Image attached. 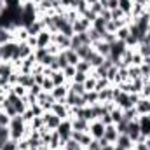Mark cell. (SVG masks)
<instances>
[{"mask_svg":"<svg viewBox=\"0 0 150 150\" xmlns=\"http://www.w3.org/2000/svg\"><path fill=\"white\" fill-rule=\"evenodd\" d=\"M145 145L150 149V136H149V138H145Z\"/></svg>","mask_w":150,"mask_h":150,"instance_id":"680465c9","label":"cell"},{"mask_svg":"<svg viewBox=\"0 0 150 150\" xmlns=\"http://www.w3.org/2000/svg\"><path fill=\"white\" fill-rule=\"evenodd\" d=\"M129 26H122V28H119L117 32H115V35H117V40H122V42H126V38L129 37Z\"/></svg>","mask_w":150,"mask_h":150,"instance_id":"8d00e7d4","label":"cell"},{"mask_svg":"<svg viewBox=\"0 0 150 150\" xmlns=\"http://www.w3.org/2000/svg\"><path fill=\"white\" fill-rule=\"evenodd\" d=\"M138 126H140V133L143 138L150 136V115H138Z\"/></svg>","mask_w":150,"mask_h":150,"instance_id":"8fae6325","label":"cell"},{"mask_svg":"<svg viewBox=\"0 0 150 150\" xmlns=\"http://www.w3.org/2000/svg\"><path fill=\"white\" fill-rule=\"evenodd\" d=\"M4 2H5V0H4Z\"/></svg>","mask_w":150,"mask_h":150,"instance_id":"03108f58","label":"cell"},{"mask_svg":"<svg viewBox=\"0 0 150 150\" xmlns=\"http://www.w3.org/2000/svg\"><path fill=\"white\" fill-rule=\"evenodd\" d=\"M84 87H86V91H94V87H96V79H94L91 74H89V77H87V80L84 82Z\"/></svg>","mask_w":150,"mask_h":150,"instance_id":"60d3db41","label":"cell"},{"mask_svg":"<svg viewBox=\"0 0 150 150\" xmlns=\"http://www.w3.org/2000/svg\"><path fill=\"white\" fill-rule=\"evenodd\" d=\"M30 54H33V49L26 42H18V59H26Z\"/></svg>","mask_w":150,"mask_h":150,"instance_id":"d6986e66","label":"cell"},{"mask_svg":"<svg viewBox=\"0 0 150 150\" xmlns=\"http://www.w3.org/2000/svg\"><path fill=\"white\" fill-rule=\"evenodd\" d=\"M0 150H18V142L12 140V138H9V140L2 145V149Z\"/></svg>","mask_w":150,"mask_h":150,"instance_id":"b9f144b4","label":"cell"},{"mask_svg":"<svg viewBox=\"0 0 150 150\" xmlns=\"http://www.w3.org/2000/svg\"><path fill=\"white\" fill-rule=\"evenodd\" d=\"M113 150H124V149H120V147H117V145H115V149Z\"/></svg>","mask_w":150,"mask_h":150,"instance_id":"94428289","label":"cell"},{"mask_svg":"<svg viewBox=\"0 0 150 150\" xmlns=\"http://www.w3.org/2000/svg\"><path fill=\"white\" fill-rule=\"evenodd\" d=\"M84 100L87 105H94V103H100V98H98V91H86L84 94Z\"/></svg>","mask_w":150,"mask_h":150,"instance_id":"83f0119b","label":"cell"},{"mask_svg":"<svg viewBox=\"0 0 150 150\" xmlns=\"http://www.w3.org/2000/svg\"><path fill=\"white\" fill-rule=\"evenodd\" d=\"M134 110L138 115H150V98H142L138 100V103L134 105Z\"/></svg>","mask_w":150,"mask_h":150,"instance_id":"4fadbf2b","label":"cell"},{"mask_svg":"<svg viewBox=\"0 0 150 150\" xmlns=\"http://www.w3.org/2000/svg\"><path fill=\"white\" fill-rule=\"evenodd\" d=\"M72 129L74 131H84V133H89V120L82 119V117H72Z\"/></svg>","mask_w":150,"mask_h":150,"instance_id":"7c38bea8","label":"cell"},{"mask_svg":"<svg viewBox=\"0 0 150 150\" xmlns=\"http://www.w3.org/2000/svg\"><path fill=\"white\" fill-rule=\"evenodd\" d=\"M87 150H101V143H100V140H94V138H93V142L87 145Z\"/></svg>","mask_w":150,"mask_h":150,"instance_id":"f5cc1de1","label":"cell"},{"mask_svg":"<svg viewBox=\"0 0 150 150\" xmlns=\"http://www.w3.org/2000/svg\"><path fill=\"white\" fill-rule=\"evenodd\" d=\"M65 56H67V59H68V65H72V67H75V65L80 61L77 51H74V49H67V51H65Z\"/></svg>","mask_w":150,"mask_h":150,"instance_id":"4316f807","label":"cell"},{"mask_svg":"<svg viewBox=\"0 0 150 150\" xmlns=\"http://www.w3.org/2000/svg\"><path fill=\"white\" fill-rule=\"evenodd\" d=\"M119 9L126 14L131 16V9H133V0H119Z\"/></svg>","mask_w":150,"mask_h":150,"instance_id":"4dcf8cb0","label":"cell"},{"mask_svg":"<svg viewBox=\"0 0 150 150\" xmlns=\"http://www.w3.org/2000/svg\"><path fill=\"white\" fill-rule=\"evenodd\" d=\"M87 77H89V74H82V72H77L72 82H77V84H84V82L87 80Z\"/></svg>","mask_w":150,"mask_h":150,"instance_id":"bcb514c9","label":"cell"},{"mask_svg":"<svg viewBox=\"0 0 150 150\" xmlns=\"http://www.w3.org/2000/svg\"><path fill=\"white\" fill-rule=\"evenodd\" d=\"M49 77L52 79L54 86H65V84H68V82H67V77L63 74V70H56V72H52Z\"/></svg>","mask_w":150,"mask_h":150,"instance_id":"7402d4cb","label":"cell"},{"mask_svg":"<svg viewBox=\"0 0 150 150\" xmlns=\"http://www.w3.org/2000/svg\"><path fill=\"white\" fill-rule=\"evenodd\" d=\"M93 49H94L100 56H103V58H108V56H110V44H107L105 40H100V42L93 44Z\"/></svg>","mask_w":150,"mask_h":150,"instance_id":"ac0fdd59","label":"cell"},{"mask_svg":"<svg viewBox=\"0 0 150 150\" xmlns=\"http://www.w3.org/2000/svg\"><path fill=\"white\" fill-rule=\"evenodd\" d=\"M110 115H112L113 124H117V122H120V120H122V110H120L119 107H115L112 112H110Z\"/></svg>","mask_w":150,"mask_h":150,"instance_id":"f6af8a7d","label":"cell"},{"mask_svg":"<svg viewBox=\"0 0 150 150\" xmlns=\"http://www.w3.org/2000/svg\"><path fill=\"white\" fill-rule=\"evenodd\" d=\"M21 117L25 119V122H26V124H30V122H32V119H33L35 115H33V112H32V108L28 107V108H26V112H25V113H21Z\"/></svg>","mask_w":150,"mask_h":150,"instance_id":"681fc988","label":"cell"},{"mask_svg":"<svg viewBox=\"0 0 150 150\" xmlns=\"http://www.w3.org/2000/svg\"><path fill=\"white\" fill-rule=\"evenodd\" d=\"M145 40H147V42H150V28H149V32H147V37H145Z\"/></svg>","mask_w":150,"mask_h":150,"instance_id":"91938a15","label":"cell"},{"mask_svg":"<svg viewBox=\"0 0 150 150\" xmlns=\"http://www.w3.org/2000/svg\"><path fill=\"white\" fill-rule=\"evenodd\" d=\"M149 79H150V74H149Z\"/></svg>","mask_w":150,"mask_h":150,"instance_id":"e7e4bbea","label":"cell"},{"mask_svg":"<svg viewBox=\"0 0 150 150\" xmlns=\"http://www.w3.org/2000/svg\"><path fill=\"white\" fill-rule=\"evenodd\" d=\"M63 150H82V147H80L75 140H72V138H70V140L63 145Z\"/></svg>","mask_w":150,"mask_h":150,"instance_id":"7bdbcfd3","label":"cell"},{"mask_svg":"<svg viewBox=\"0 0 150 150\" xmlns=\"http://www.w3.org/2000/svg\"><path fill=\"white\" fill-rule=\"evenodd\" d=\"M51 94H52V98H54L56 101H65L67 96H68V84H65V86H56V87L51 91Z\"/></svg>","mask_w":150,"mask_h":150,"instance_id":"9a60e30c","label":"cell"},{"mask_svg":"<svg viewBox=\"0 0 150 150\" xmlns=\"http://www.w3.org/2000/svg\"><path fill=\"white\" fill-rule=\"evenodd\" d=\"M86 61H89V65H91V68L94 70V68H98V67H101L103 65V61H105V58L103 56H100L96 51L89 56V59H86Z\"/></svg>","mask_w":150,"mask_h":150,"instance_id":"d4e9b609","label":"cell"},{"mask_svg":"<svg viewBox=\"0 0 150 150\" xmlns=\"http://www.w3.org/2000/svg\"><path fill=\"white\" fill-rule=\"evenodd\" d=\"M42 119H44V124H45V127H47L49 131H56V129L59 127L61 120H63V119H59L58 115H54L51 110H49V112H44Z\"/></svg>","mask_w":150,"mask_h":150,"instance_id":"277c9868","label":"cell"},{"mask_svg":"<svg viewBox=\"0 0 150 150\" xmlns=\"http://www.w3.org/2000/svg\"><path fill=\"white\" fill-rule=\"evenodd\" d=\"M30 126L25 122V119L21 115H14L11 117V122H9V131H11V138L19 142L23 138H26V134L30 133Z\"/></svg>","mask_w":150,"mask_h":150,"instance_id":"6da1fadb","label":"cell"},{"mask_svg":"<svg viewBox=\"0 0 150 150\" xmlns=\"http://www.w3.org/2000/svg\"><path fill=\"white\" fill-rule=\"evenodd\" d=\"M103 138L108 142V143H113L117 142L119 138V131H117V126L115 124H110V126H105V133H103Z\"/></svg>","mask_w":150,"mask_h":150,"instance_id":"5bb4252c","label":"cell"},{"mask_svg":"<svg viewBox=\"0 0 150 150\" xmlns=\"http://www.w3.org/2000/svg\"><path fill=\"white\" fill-rule=\"evenodd\" d=\"M93 52H94L93 44H84V45H80V47L77 49V54H79L80 59H89V56H91Z\"/></svg>","mask_w":150,"mask_h":150,"instance_id":"44dd1931","label":"cell"},{"mask_svg":"<svg viewBox=\"0 0 150 150\" xmlns=\"http://www.w3.org/2000/svg\"><path fill=\"white\" fill-rule=\"evenodd\" d=\"M30 108H32V112H33V115H35V117H42V115H44V108H42V107H40L38 103L32 105Z\"/></svg>","mask_w":150,"mask_h":150,"instance_id":"f907efd6","label":"cell"},{"mask_svg":"<svg viewBox=\"0 0 150 150\" xmlns=\"http://www.w3.org/2000/svg\"><path fill=\"white\" fill-rule=\"evenodd\" d=\"M40 87H42V91H45V93H51V91H52L56 86H54V82H52V79H51V77H45Z\"/></svg>","mask_w":150,"mask_h":150,"instance_id":"74e56055","label":"cell"},{"mask_svg":"<svg viewBox=\"0 0 150 150\" xmlns=\"http://www.w3.org/2000/svg\"><path fill=\"white\" fill-rule=\"evenodd\" d=\"M72 26H74V35L75 33H86L91 28V21L86 19V18H82V16H79L74 23H72Z\"/></svg>","mask_w":150,"mask_h":150,"instance_id":"30bf717a","label":"cell"},{"mask_svg":"<svg viewBox=\"0 0 150 150\" xmlns=\"http://www.w3.org/2000/svg\"><path fill=\"white\" fill-rule=\"evenodd\" d=\"M80 0H61V7L67 11V9H77Z\"/></svg>","mask_w":150,"mask_h":150,"instance_id":"ee69618b","label":"cell"},{"mask_svg":"<svg viewBox=\"0 0 150 150\" xmlns=\"http://www.w3.org/2000/svg\"><path fill=\"white\" fill-rule=\"evenodd\" d=\"M136 51H138L143 58H150V42H147V40L140 42L138 47H136Z\"/></svg>","mask_w":150,"mask_h":150,"instance_id":"f1b7e54d","label":"cell"},{"mask_svg":"<svg viewBox=\"0 0 150 150\" xmlns=\"http://www.w3.org/2000/svg\"><path fill=\"white\" fill-rule=\"evenodd\" d=\"M82 150H87V149H82Z\"/></svg>","mask_w":150,"mask_h":150,"instance_id":"be15d7a7","label":"cell"},{"mask_svg":"<svg viewBox=\"0 0 150 150\" xmlns=\"http://www.w3.org/2000/svg\"><path fill=\"white\" fill-rule=\"evenodd\" d=\"M26 44H28V45H30V47L35 51V49H37V37L30 35V37H28V40H26Z\"/></svg>","mask_w":150,"mask_h":150,"instance_id":"11a10c76","label":"cell"},{"mask_svg":"<svg viewBox=\"0 0 150 150\" xmlns=\"http://www.w3.org/2000/svg\"><path fill=\"white\" fill-rule=\"evenodd\" d=\"M115 145H117V147H120V149H124V150H133V149H134V142H133L127 134H119V138H117Z\"/></svg>","mask_w":150,"mask_h":150,"instance_id":"e0dca14e","label":"cell"},{"mask_svg":"<svg viewBox=\"0 0 150 150\" xmlns=\"http://www.w3.org/2000/svg\"><path fill=\"white\" fill-rule=\"evenodd\" d=\"M103 133H105V124H103L100 119H96V120H93V122L89 124V134H91L94 140H101V138H103Z\"/></svg>","mask_w":150,"mask_h":150,"instance_id":"52a82bcc","label":"cell"},{"mask_svg":"<svg viewBox=\"0 0 150 150\" xmlns=\"http://www.w3.org/2000/svg\"><path fill=\"white\" fill-rule=\"evenodd\" d=\"M68 89L75 93V94H79V96H84L86 94V87H84V84H77V82H68Z\"/></svg>","mask_w":150,"mask_h":150,"instance_id":"f546056e","label":"cell"},{"mask_svg":"<svg viewBox=\"0 0 150 150\" xmlns=\"http://www.w3.org/2000/svg\"><path fill=\"white\" fill-rule=\"evenodd\" d=\"M51 112L54 115H58L59 119H70V107L65 103V101H56L52 107H51Z\"/></svg>","mask_w":150,"mask_h":150,"instance_id":"8992f818","label":"cell"},{"mask_svg":"<svg viewBox=\"0 0 150 150\" xmlns=\"http://www.w3.org/2000/svg\"><path fill=\"white\" fill-rule=\"evenodd\" d=\"M63 74H65V77H67V82H72L74 77H75V74H77V68L72 67V65H68V67L63 70Z\"/></svg>","mask_w":150,"mask_h":150,"instance_id":"ab89813d","label":"cell"},{"mask_svg":"<svg viewBox=\"0 0 150 150\" xmlns=\"http://www.w3.org/2000/svg\"><path fill=\"white\" fill-rule=\"evenodd\" d=\"M110 12H112V19H113V21H119V19H122V18L126 16L119 7H117V9H113V11H110Z\"/></svg>","mask_w":150,"mask_h":150,"instance_id":"c3c4849f","label":"cell"},{"mask_svg":"<svg viewBox=\"0 0 150 150\" xmlns=\"http://www.w3.org/2000/svg\"><path fill=\"white\" fill-rule=\"evenodd\" d=\"M96 2H98V0H86V4H87V5H89V7H91V5H93V4H96Z\"/></svg>","mask_w":150,"mask_h":150,"instance_id":"9f6ffc18","label":"cell"},{"mask_svg":"<svg viewBox=\"0 0 150 150\" xmlns=\"http://www.w3.org/2000/svg\"><path fill=\"white\" fill-rule=\"evenodd\" d=\"M98 98H100V103H105V101H113V86L103 89L98 93Z\"/></svg>","mask_w":150,"mask_h":150,"instance_id":"cb8c5ba5","label":"cell"},{"mask_svg":"<svg viewBox=\"0 0 150 150\" xmlns=\"http://www.w3.org/2000/svg\"><path fill=\"white\" fill-rule=\"evenodd\" d=\"M127 75H129V80L140 79V77H142V70H140V67H134V65H131V67L127 68Z\"/></svg>","mask_w":150,"mask_h":150,"instance_id":"e575fe53","label":"cell"},{"mask_svg":"<svg viewBox=\"0 0 150 150\" xmlns=\"http://www.w3.org/2000/svg\"><path fill=\"white\" fill-rule=\"evenodd\" d=\"M26 30H28V33H30V35L37 37L38 33H40L42 30H45V28H44V25H42V21H40V18H38V19H35L30 26H26Z\"/></svg>","mask_w":150,"mask_h":150,"instance_id":"603a6c76","label":"cell"},{"mask_svg":"<svg viewBox=\"0 0 150 150\" xmlns=\"http://www.w3.org/2000/svg\"><path fill=\"white\" fill-rule=\"evenodd\" d=\"M147 12H149V16H150V9H149V11H147Z\"/></svg>","mask_w":150,"mask_h":150,"instance_id":"6125c7cd","label":"cell"},{"mask_svg":"<svg viewBox=\"0 0 150 150\" xmlns=\"http://www.w3.org/2000/svg\"><path fill=\"white\" fill-rule=\"evenodd\" d=\"M18 84H21L23 87L30 89V87L35 84V80H33V75H32V74H19V80H18Z\"/></svg>","mask_w":150,"mask_h":150,"instance_id":"484cf974","label":"cell"},{"mask_svg":"<svg viewBox=\"0 0 150 150\" xmlns=\"http://www.w3.org/2000/svg\"><path fill=\"white\" fill-rule=\"evenodd\" d=\"M72 140H75L82 149H87V145L93 142V136L84 131H72Z\"/></svg>","mask_w":150,"mask_h":150,"instance_id":"ba28073f","label":"cell"},{"mask_svg":"<svg viewBox=\"0 0 150 150\" xmlns=\"http://www.w3.org/2000/svg\"><path fill=\"white\" fill-rule=\"evenodd\" d=\"M28 93H32V94H33V96H38V94H40V93H42V87H40V86H38V84H33V86H32V87H30V89H28Z\"/></svg>","mask_w":150,"mask_h":150,"instance_id":"db71d44e","label":"cell"},{"mask_svg":"<svg viewBox=\"0 0 150 150\" xmlns=\"http://www.w3.org/2000/svg\"><path fill=\"white\" fill-rule=\"evenodd\" d=\"M49 44H52V33L49 30H42L37 35V47H47Z\"/></svg>","mask_w":150,"mask_h":150,"instance_id":"2e32d148","label":"cell"},{"mask_svg":"<svg viewBox=\"0 0 150 150\" xmlns=\"http://www.w3.org/2000/svg\"><path fill=\"white\" fill-rule=\"evenodd\" d=\"M113 86L112 82L108 80V79H96V87H94V91H103V89H107V87H110Z\"/></svg>","mask_w":150,"mask_h":150,"instance_id":"d6a6232c","label":"cell"},{"mask_svg":"<svg viewBox=\"0 0 150 150\" xmlns=\"http://www.w3.org/2000/svg\"><path fill=\"white\" fill-rule=\"evenodd\" d=\"M14 28H5V26H0V45L2 44H7L11 40H14Z\"/></svg>","mask_w":150,"mask_h":150,"instance_id":"ffe728a7","label":"cell"},{"mask_svg":"<svg viewBox=\"0 0 150 150\" xmlns=\"http://www.w3.org/2000/svg\"><path fill=\"white\" fill-rule=\"evenodd\" d=\"M11 93H14L16 96H19V98H25L26 96V93H28V89L26 87H23L21 84H14L12 86V89H11Z\"/></svg>","mask_w":150,"mask_h":150,"instance_id":"836d02e7","label":"cell"},{"mask_svg":"<svg viewBox=\"0 0 150 150\" xmlns=\"http://www.w3.org/2000/svg\"><path fill=\"white\" fill-rule=\"evenodd\" d=\"M75 68H77V72H82V74H91V72H93L89 61H86V59H80V61L75 65Z\"/></svg>","mask_w":150,"mask_h":150,"instance_id":"1f68e13d","label":"cell"},{"mask_svg":"<svg viewBox=\"0 0 150 150\" xmlns=\"http://www.w3.org/2000/svg\"><path fill=\"white\" fill-rule=\"evenodd\" d=\"M18 59V42L11 40L7 44L0 45V61L4 63H12Z\"/></svg>","mask_w":150,"mask_h":150,"instance_id":"7a4b0ae2","label":"cell"},{"mask_svg":"<svg viewBox=\"0 0 150 150\" xmlns=\"http://www.w3.org/2000/svg\"><path fill=\"white\" fill-rule=\"evenodd\" d=\"M52 44H56L61 51H67V49H70L72 37H68L65 33H52Z\"/></svg>","mask_w":150,"mask_h":150,"instance_id":"9c48e42d","label":"cell"},{"mask_svg":"<svg viewBox=\"0 0 150 150\" xmlns=\"http://www.w3.org/2000/svg\"><path fill=\"white\" fill-rule=\"evenodd\" d=\"M28 126H30L33 131H40L45 124H44V119H42V117H33V119H32V122H30Z\"/></svg>","mask_w":150,"mask_h":150,"instance_id":"d590c367","label":"cell"},{"mask_svg":"<svg viewBox=\"0 0 150 150\" xmlns=\"http://www.w3.org/2000/svg\"><path fill=\"white\" fill-rule=\"evenodd\" d=\"M140 96H142V98H150V79L143 82V89H142Z\"/></svg>","mask_w":150,"mask_h":150,"instance_id":"7dc6e473","label":"cell"},{"mask_svg":"<svg viewBox=\"0 0 150 150\" xmlns=\"http://www.w3.org/2000/svg\"><path fill=\"white\" fill-rule=\"evenodd\" d=\"M100 120L105 124V126H110V124H113V120H112V115H110V112H107V113H103L101 117H100Z\"/></svg>","mask_w":150,"mask_h":150,"instance_id":"816d5d0a","label":"cell"},{"mask_svg":"<svg viewBox=\"0 0 150 150\" xmlns=\"http://www.w3.org/2000/svg\"><path fill=\"white\" fill-rule=\"evenodd\" d=\"M4 9H5V2H4V0H0V12H2Z\"/></svg>","mask_w":150,"mask_h":150,"instance_id":"6f0895ef","label":"cell"},{"mask_svg":"<svg viewBox=\"0 0 150 150\" xmlns=\"http://www.w3.org/2000/svg\"><path fill=\"white\" fill-rule=\"evenodd\" d=\"M126 134L136 143V142H145V138L142 136V133H140V126H138V120L134 119V120H131L129 124H127V131H126Z\"/></svg>","mask_w":150,"mask_h":150,"instance_id":"5b68a950","label":"cell"},{"mask_svg":"<svg viewBox=\"0 0 150 150\" xmlns=\"http://www.w3.org/2000/svg\"><path fill=\"white\" fill-rule=\"evenodd\" d=\"M87 37H89V42H91V44H96V42H100V40H101V35H100L93 26L87 30Z\"/></svg>","mask_w":150,"mask_h":150,"instance_id":"f35d334b","label":"cell"},{"mask_svg":"<svg viewBox=\"0 0 150 150\" xmlns=\"http://www.w3.org/2000/svg\"><path fill=\"white\" fill-rule=\"evenodd\" d=\"M72 120L70 119H65V120H61V124H59V127L56 129V133L59 134V138H61V142H63V145L72 138Z\"/></svg>","mask_w":150,"mask_h":150,"instance_id":"3957f363","label":"cell"}]
</instances>
